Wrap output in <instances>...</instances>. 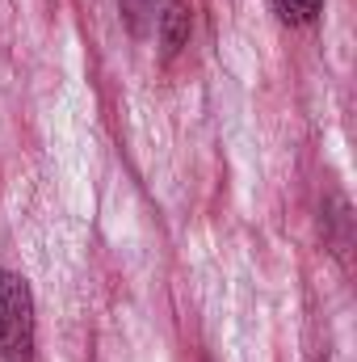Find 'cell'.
<instances>
[{
	"label": "cell",
	"mask_w": 357,
	"mask_h": 362,
	"mask_svg": "<svg viewBox=\"0 0 357 362\" xmlns=\"http://www.w3.org/2000/svg\"><path fill=\"white\" fill-rule=\"evenodd\" d=\"M185 42H189V4L169 0V8L160 13V47H164V55H177Z\"/></svg>",
	"instance_id": "obj_2"
},
{
	"label": "cell",
	"mask_w": 357,
	"mask_h": 362,
	"mask_svg": "<svg viewBox=\"0 0 357 362\" xmlns=\"http://www.w3.org/2000/svg\"><path fill=\"white\" fill-rule=\"evenodd\" d=\"M320 8H324V0H273V13L282 25H307V21H315Z\"/></svg>",
	"instance_id": "obj_3"
},
{
	"label": "cell",
	"mask_w": 357,
	"mask_h": 362,
	"mask_svg": "<svg viewBox=\"0 0 357 362\" xmlns=\"http://www.w3.org/2000/svg\"><path fill=\"white\" fill-rule=\"evenodd\" d=\"M0 358H34V295L30 282L13 270H0Z\"/></svg>",
	"instance_id": "obj_1"
}]
</instances>
